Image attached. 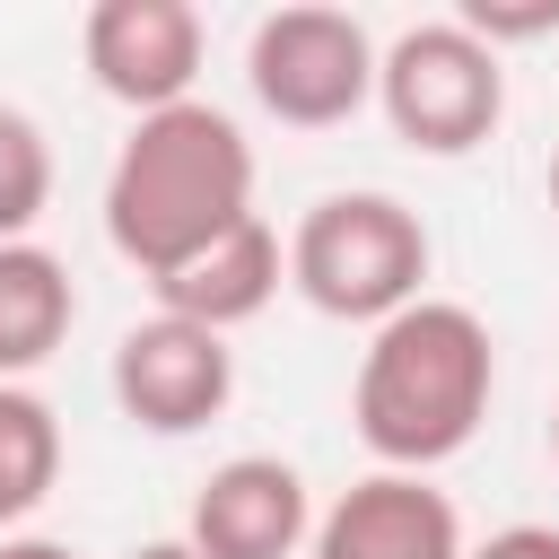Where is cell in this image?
I'll return each instance as SVG.
<instances>
[{"label":"cell","instance_id":"1","mask_svg":"<svg viewBox=\"0 0 559 559\" xmlns=\"http://www.w3.org/2000/svg\"><path fill=\"white\" fill-rule=\"evenodd\" d=\"M245 218H253V140L236 131V114L192 96L131 122L105 175V236L148 288Z\"/></svg>","mask_w":559,"mask_h":559},{"label":"cell","instance_id":"2","mask_svg":"<svg viewBox=\"0 0 559 559\" xmlns=\"http://www.w3.org/2000/svg\"><path fill=\"white\" fill-rule=\"evenodd\" d=\"M489 393H498L489 323L454 297H419L393 323H376L349 384V419L384 472H437L480 437Z\"/></svg>","mask_w":559,"mask_h":559},{"label":"cell","instance_id":"3","mask_svg":"<svg viewBox=\"0 0 559 559\" xmlns=\"http://www.w3.org/2000/svg\"><path fill=\"white\" fill-rule=\"evenodd\" d=\"M288 280L332 323H393L428 297V227L393 192H323L288 236Z\"/></svg>","mask_w":559,"mask_h":559},{"label":"cell","instance_id":"4","mask_svg":"<svg viewBox=\"0 0 559 559\" xmlns=\"http://www.w3.org/2000/svg\"><path fill=\"white\" fill-rule=\"evenodd\" d=\"M376 105L393 122L402 148L419 157H463L498 131L507 114V61L463 26V17H428V26H402L376 61Z\"/></svg>","mask_w":559,"mask_h":559},{"label":"cell","instance_id":"5","mask_svg":"<svg viewBox=\"0 0 559 559\" xmlns=\"http://www.w3.org/2000/svg\"><path fill=\"white\" fill-rule=\"evenodd\" d=\"M376 35L349 9H271L245 35V87L262 96V114H280L288 131H332L376 96Z\"/></svg>","mask_w":559,"mask_h":559},{"label":"cell","instance_id":"6","mask_svg":"<svg viewBox=\"0 0 559 559\" xmlns=\"http://www.w3.org/2000/svg\"><path fill=\"white\" fill-rule=\"evenodd\" d=\"M236 393V349L227 332H201L183 314H148L114 341V402L148 437H192L227 411Z\"/></svg>","mask_w":559,"mask_h":559},{"label":"cell","instance_id":"7","mask_svg":"<svg viewBox=\"0 0 559 559\" xmlns=\"http://www.w3.org/2000/svg\"><path fill=\"white\" fill-rule=\"evenodd\" d=\"M79 44L114 105H131V114L192 105V79H201V9L192 0H96Z\"/></svg>","mask_w":559,"mask_h":559},{"label":"cell","instance_id":"8","mask_svg":"<svg viewBox=\"0 0 559 559\" xmlns=\"http://www.w3.org/2000/svg\"><path fill=\"white\" fill-rule=\"evenodd\" d=\"M306 559H463V515L428 472H367L314 515Z\"/></svg>","mask_w":559,"mask_h":559},{"label":"cell","instance_id":"9","mask_svg":"<svg viewBox=\"0 0 559 559\" xmlns=\"http://www.w3.org/2000/svg\"><path fill=\"white\" fill-rule=\"evenodd\" d=\"M183 542L201 559H297L314 542V498L297 480V463L280 454H236L201 480Z\"/></svg>","mask_w":559,"mask_h":559},{"label":"cell","instance_id":"10","mask_svg":"<svg viewBox=\"0 0 559 559\" xmlns=\"http://www.w3.org/2000/svg\"><path fill=\"white\" fill-rule=\"evenodd\" d=\"M280 280H288L280 236H271L262 218H245V227H227L210 253H192L183 271L157 280V314H183V323H201V332H236V323H253V314L280 297Z\"/></svg>","mask_w":559,"mask_h":559},{"label":"cell","instance_id":"11","mask_svg":"<svg viewBox=\"0 0 559 559\" xmlns=\"http://www.w3.org/2000/svg\"><path fill=\"white\" fill-rule=\"evenodd\" d=\"M79 323V288H70V262L44 253L35 236L26 245H0V384L35 376Z\"/></svg>","mask_w":559,"mask_h":559},{"label":"cell","instance_id":"12","mask_svg":"<svg viewBox=\"0 0 559 559\" xmlns=\"http://www.w3.org/2000/svg\"><path fill=\"white\" fill-rule=\"evenodd\" d=\"M61 480V419L44 393L26 384H0V542L52 498Z\"/></svg>","mask_w":559,"mask_h":559},{"label":"cell","instance_id":"13","mask_svg":"<svg viewBox=\"0 0 559 559\" xmlns=\"http://www.w3.org/2000/svg\"><path fill=\"white\" fill-rule=\"evenodd\" d=\"M44 201H52V148L17 105H0V245H26Z\"/></svg>","mask_w":559,"mask_h":559},{"label":"cell","instance_id":"14","mask_svg":"<svg viewBox=\"0 0 559 559\" xmlns=\"http://www.w3.org/2000/svg\"><path fill=\"white\" fill-rule=\"evenodd\" d=\"M489 52L498 44H533V35H559V0H463L454 9Z\"/></svg>","mask_w":559,"mask_h":559},{"label":"cell","instance_id":"15","mask_svg":"<svg viewBox=\"0 0 559 559\" xmlns=\"http://www.w3.org/2000/svg\"><path fill=\"white\" fill-rule=\"evenodd\" d=\"M463 559H559V524H507V533H489Z\"/></svg>","mask_w":559,"mask_h":559},{"label":"cell","instance_id":"16","mask_svg":"<svg viewBox=\"0 0 559 559\" xmlns=\"http://www.w3.org/2000/svg\"><path fill=\"white\" fill-rule=\"evenodd\" d=\"M0 559H79V550H70V542H44V533H9Z\"/></svg>","mask_w":559,"mask_h":559},{"label":"cell","instance_id":"17","mask_svg":"<svg viewBox=\"0 0 559 559\" xmlns=\"http://www.w3.org/2000/svg\"><path fill=\"white\" fill-rule=\"evenodd\" d=\"M122 559H201L192 542H140V550H122Z\"/></svg>","mask_w":559,"mask_h":559},{"label":"cell","instance_id":"18","mask_svg":"<svg viewBox=\"0 0 559 559\" xmlns=\"http://www.w3.org/2000/svg\"><path fill=\"white\" fill-rule=\"evenodd\" d=\"M550 210H559V148H550Z\"/></svg>","mask_w":559,"mask_h":559},{"label":"cell","instance_id":"19","mask_svg":"<svg viewBox=\"0 0 559 559\" xmlns=\"http://www.w3.org/2000/svg\"><path fill=\"white\" fill-rule=\"evenodd\" d=\"M550 454H559V411H550Z\"/></svg>","mask_w":559,"mask_h":559}]
</instances>
